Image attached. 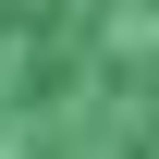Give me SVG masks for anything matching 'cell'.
Masks as SVG:
<instances>
[{"instance_id": "1", "label": "cell", "mask_w": 159, "mask_h": 159, "mask_svg": "<svg viewBox=\"0 0 159 159\" xmlns=\"http://www.w3.org/2000/svg\"><path fill=\"white\" fill-rule=\"evenodd\" d=\"M0 159H159V0H0Z\"/></svg>"}]
</instances>
